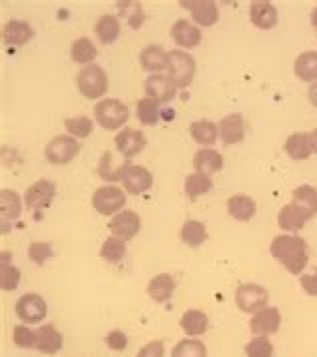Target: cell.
I'll return each instance as SVG.
<instances>
[{
	"instance_id": "d590c367",
	"label": "cell",
	"mask_w": 317,
	"mask_h": 357,
	"mask_svg": "<svg viewBox=\"0 0 317 357\" xmlns=\"http://www.w3.org/2000/svg\"><path fill=\"white\" fill-rule=\"evenodd\" d=\"M117 8H119L121 17L127 20L128 26H131L133 31H139V29L143 26L145 13L141 2H137V0H119V2H117Z\"/></svg>"
},
{
	"instance_id": "ab89813d",
	"label": "cell",
	"mask_w": 317,
	"mask_h": 357,
	"mask_svg": "<svg viewBox=\"0 0 317 357\" xmlns=\"http://www.w3.org/2000/svg\"><path fill=\"white\" fill-rule=\"evenodd\" d=\"M171 357H207L205 343L197 337H185L175 345Z\"/></svg>"
},
{
	"instance_id": "bcb514c9",
	"label": "cell",
	"mask_w": 317,
	"mask_h": 357,
	"mask_svg": "<svg viewBox=\"0 0 317 357\" xmlns=\"http://www.w3.org/2000/svg\"><path fill=\"white\" fill-rule=\"evenodd\" d=\"M105 343H107V347L112 349V351H125L128 345V340L121 329H112L111 333L105 337Z\"/></svg>"
},
{
	"instance_id": "f35d334b",
	"label": "cell",
	"mask_w": 317,
	"mask_h": 357,
	"mask_svg": "<svg viewBox=\"0 0 317 357\" xmlns=\"http://www.w3.org/2000/svg\"><path fill=\"white\" fill-rule=\"evenodd\" d=\"M161 116H163V111H161V105H158L157 100L145 97L143 100L137 102V119L143 123L145 127L157 125Z\"/></svg>"
},
{
	"instance_id": "9a60e30c",
	"label": "cell",
	"mask_w": 317,
	"mask_h": 357,
	"mask_svg": "<svg viewBox=\"0 0 317 357\" xmlns=\"http://www.w3.org/2000/svg\"><path fill=\"white\" fill-rule=\"evenodd\" d=\"M145 95L147 98L157 100L158 105H167L177 95V84L169 75H151L145 81Z\"/></svg>"
},
{
	"instance_id": "cb8c5ba5",
	"label": "cell",
	"mask_w": 317,
	"mask_h": 357,
	"mask_svg": "<svg viewBox=\"0 0 317 357\" xmlns=\"http://www.w3.org/2000/svg\"><path fill=\"white\" fill-rule=\"evenodd\" d=\"M175 287H177V283H175V277L171 273H158L149 281L147 293L155 303H167L173 297Z\"/></svg>"
},
{
	"instance_id": "7dc6e473",
	"label": "cell",
	"mask_w": 317,
	"mask_h": 357,
	"mask_svg": "<svg viewBox=\"0 0 317 357\" xmlns=\"http://www.w3.org/2000/svg\"><path fill=\"white\" fill-rule=\"evenodd\" d=\"M137 357H165V341H149L147 345L139 349Z\"/></svg>"
},
{
	"instance_id": "1f68e13d",
	"label": "cell",
	"mask_w": 317,
	"mask_h": 357,
	"mask_svg": "<svg viewBox=\"0 0 317 357\" xmlns=\"http://www.w3.org/2000/svg\"><path fill=\"white\" fill-rule=\"evenodd\" d=\"M305 223H307L305 215L295 205H291V203L283 205L281 211L277 213V225H279V229H283V231L291 233V235L300 233L305 227Z\"/></svg>"
},
{
	"instance_id": "277c9868",
	"label": "cell",
	"mask_w": 317,
	"mask_h": 357,
	"mask_svg": "<svg viewBox=\"0 0 317 357\" xmlns=\"http://www.w3.org/2000/svg\"><path fill=\"white\" fill-rule=\"evenodd\" d=\"M197 73V63L193 54L185 50L177 49L169 52V65H167V75L173 79L177 89H187Z\"/></svg>"
},
{
	"instance_id": "ba28073f",
	"label": "cell",
	"mask_w": 317,
	"mask_h": 357,
	"mask_svg": "<svg viewBox=\"0 0 317 357\" xmlns=\"http://www.w3.org/2000/svg\"><path fill=\"white\" fill-rule=\"evenodd\" d=\"M267 301H270V293L263 285H257V283H243L235 291V303L243 313L255 315L259 309L267 307Z\"/></svg>"
},
{
	"instance_id": "8d00e7d4",
	"label": "cell",
	"mask_w": 317,
	"mask_h": 357,
	"mask_svg": "<svg viewBox=\"0 0 317 357\" xmlns=\"http://www.w3.org/2000/svg\"><path fill=\"white\" fill-rule=\"evenodd\" d=\"M128 162H117L115 161V155L112 151H105L101 161H98V175L103 181H121L123 177V171Z\"/></svg>"
},
{
	"instance_id": "5bb4252c",
	"label": "cell",
	"mask_w": 317,
	"mask_h": 357,
	"mask_svg": "<svg viewBox=\"0 0 317 357\" xmlns=\"http://www.w3.org/2000/svg\"><path fill=\"white\" fill-rule=\"evenodd\" d=\"M115 146L117 151L121 153L123 159H135L139 153H143V149L147 146V139L139 129H133V127H125L121 132H117L115 137Z\"/></svg>"
},
{
	"instance_id": "603a6c76",
	"label": "cell",
	"mask_w": 317,
	"mask_h": 357,
	"mask_svg": "<svg viewBox=\"0 0 317 357\" xmlns=\"http://www.w3.org/2000/svg\"><path fill=\"white\" fill-rule=\"evenodd\" d=\"M0 211H2V233L8 231V221L13 223L22 213V199L15 189L0 191Z\"/></svg>"
},
{
	"instance_id": "8fae6325",
	"label": "cell",
	"mask_w": 317,
	"mask_h": 357,
	"mask_svg": "<svg viewBox=\"0 0 317 357\" xmlns=\"http://www.w3.org/2000/svg\"><path fill=\"white\" fill-rule=\"evenodd\" d=\"M183 8H189L191 18L195 20V24L201 29H211L217 24L219 20V6L215 0H181L179 2Z\"/></svg>"
},
{
	"instance_id": "3957f363",
	"label": "cell",
	"mask_w": 317,
	"mask_h": 357,
	"mask_svg": "<svg viewBox=\"0 0 317 357\" xmlns=\"http://www.w3.org/2000/svg\"><path fill=\"white\" fill-rule=\"evenodd\" d=\"M131 111L119 98H103L95 107V121L105 130H119L125 127Z\"/></svg>"
},
{
	"instance_id": "f907efd6",
	"label": "cell",
	"mask_w": 317,
	"mask_h": 357,
	"mask_svg": "<svg viewBox=\"0 0 317 357\" xmlns=\"http://www.w3.org/2000/svg\"><path fill=\"white\" fill-rule=\"evenodd\" d=\"M309 139H311V149H314V153L317 155V129L309 132Z\"/></svg>"
},
{
	"instance_id": "d4e9b609",
	"label": "cell",
	"mask_w": 317,
	"mask_h": 357,
	"mask_svg": "<svg viewBox=\"0 0 317 357\" xmlns=\"http://www.w3.org/2000/svg\"><path fill=\"white\" fill-rule=\"evenodd\" d=\"M283 149H286L287 157L293 161H305L314 155L309 132H291L286 139Z\"/></svg>"
},
{
	"instance_id": "4fadbf2b",
	"label": "cell",
	"mask_w": 317,
	"mask_h": 357,
	"mask_svg": "<svg viewBox=\"0 0 317 357\" xmlns=\"http://www.w3.org/2000/svg\"><path fill=\"white\" fill-rule=\"evenodd\" d=\"M279 327H281V311L277 307H270V305L259 309L249 324V329L255 337H270L279 331Z\"/></svg>"
},
{
	"instance_id": "816d5d0a",
	"label": "cell",
	"mask_w": 317,
	"mask_h": 357,
	"mask_svg": "<svg viewBox=\"0 0 317 357\" xmlns=\"http://www.w3.org/2000/svg\"><path fill=\"white\" fill-rule=\"evenodd\" d=\"M311 26L317 31V6L311 10Z\"/></svg>"
},
{
	"instance_id": "2e32d148",
	"label": "cell",
	"mask_w": 317,
	"mask_h": 357,
	"mask_svg": "<svg viewBox=\"0 0 317 357\" xmlns=\"http://www.w3.org/2000/svg\"><path fill=\"white\" fill-rule=\"evenodd\" d=\"M34 349L47 356H57L63 349V333L52 324L34 329Z\"/></svg>"
},
{
	"instance_id": "484cf974",
	"label": "cell",
	"mask_w": 317,
	"mask_h": 357,
	"mask_svg": "<svg viewBox=\"0 0 317 357\" xmlns=\"http://www.w3.org/2000/svg\"><path fill=\"white\" fill-rule=\"evenodd\" d=\"M179 325H181V329H183V333L187 337H199L209 329V317H207L205 311H201V309H187L181 315Z\"/></svg>"
},
{
	"instance_id": "44dd1931",
	"label": "cell",
	"mask_w": 317,
	"mask_h": 357,
	"mask_svg": "<svg viewBox=\"0 0 317 357\" xmlns=\"http://www.w3.org/2000/svg\"><path fill=\"white\" fill-rule=\"evenodd\" d=\"M139 63L143 66V70L151 75H161L163 70H167L169 65V52L158 47V45H147L141 54H139Z\"/></svg>"
},
{
	"instance_id": "7bdbcfd3",
	"label": "cell",
	"mask_w": 317,
	"mask_h": 357,
	"mask_svg": "<svg viewBox=\"0 0 317 357\" xmlns=\"http://www.w3.org/2000/svg\"><path fill=\"white\" fill-rule=\"evenodd\" d=\"M247 357H273V345L270 337H253L245 345Z\"/></svg>"
},
{
	"instance_id": "5b68a950",
	"label": "cell",
	"mask_w": 317,
	"mask_h": 357,
	"mask_svg": "<svg viewBox=\"0 0 317 357\" xmlns=\"http://www.w3.org/2000/svg\"><path fill=\"white\" fill-rule=\"evenodd\" d=\"M125 205H127V195L117 185H103L93 193V207L98 215L115 217L117 213L123 211Z\"/></svg>"
},
{
	"instance_id": "f6af8a7d",
	"label": "cell",
	"mask_w": 317,
	"mask_h": 357,
	"mask_svg": "<svg viewBox=\"0 0 317 357\" xmlns=\"http://www.w3.org/2000/svg\"><path fill=\"white\" fill-rule=\"evenodd\" d=\"M13 341L20 349H34V331L27 325H16L13 329Z\"/></svg>"
},
{
	"instance_id": "c3c4849f",
	"label": "cell",
	"mask_w": 317,
	"mask_h": 357,
	"mask_svg": "<svg viewBox=\"0 0 317 357\" xmlns=\"http://www.w3.org/2000/svg\"><path fill=\"white\" fill-rule=\"evenodd\" d=\"M300 285H302V289L307 293V295L317 297V267L311 273H303V275H300Z\"/></svg>"
},
{
	"instance_id": "836d02e7",
	"label": "cell",
	"mask_w": 317,
	"mask_h": 357,
	"mask_svg": "<svg viewBox=\"0 0 317 357\" xmlns=\"http://www.w3.org/2000/svg\"><path fill=\"white\" fill-rule=\"evenodd\" d=\"M181 241L187 247H191V249L201 247L207 241V227L201 221H197V219L185 221L183 227H181Z\"/></svg>"
},
{
	"instance_id": "7a4b0ae2",
	"label": "cell",
	"mask_w": 317,
	"mask_h": 357,
	"mask_svg": "<svg viewBox=\"0 0 317 357\" xmlns=\"http://www.w3.org/2000/svg\"><path fill=\"white\" fill-rule=\"evenodd\" d=\"M77 89L80 95L89 100H98L105 97L109 91V77H107L105 68L95 63L84 66L77 75Z\"/></svg>"
},
{
	"instance_id": "ffe728a7",
	"label": "cell",
	"mask_w": 317,
	"mask_h": 357,
	"mask_svg": "<svg viewBox=\"0 0 317 357\" xmlns=\"http://www.w3.org/2000/svg\"><path fill=\"white\" fill-rule=\"evenodd\" d=\"M249 18H251V24L259 31H271L275 24H277V8L267 2V0H257L251 2L249 6Z\"/></svg>"
},
{
	"instance_id": "4316f807",
	"label": "cell",
	"mask_w": 317,
	"mask_h": 357,
	"mask_svg": "<svg viewBox=\"0 0 317 357\" xmlns=\"http://www.w3.org/2000/svg\"><path fill=\"white\" fill-rule=\"evenodd\" d=\"M291 205H295L307 221L314 219L317 215V191L311 185H300L291 195Z\"/></svg>"
},
{
	"instance_id": "60d3db41",
	"label": "cell",
	"mask_w": 317,
	"mask_h": 357,
	"mask_svg": "<svg viewBox=\"0 0 317 357\" xmlns=\"http://www.w3.org/2000/svg\"><path fill=\"white\" fill-rule=\"evenodd\" d=\"M125 255H127V245L117 237H109L101 245V259L111 263V265H117Z\"/></svg>"
},
{
	"instance_id": "83f0119b",
	"label": "cell",
	"mask_w": 317,
	"mask_h": 357,
	"mask_svg": "<svg viewBox=\"0 0 317 357\" xmlns=\"http://www.w3.org/2000/svg\"><path fill=\"white\" fill-rule=\"evenodd\" d=\"M191 139L201 146H213L219 139V125H215L213 121L207 119H199L193 121L189 127Z\"/></svg>"
},
{
	"instance_id": "f1b7e54d",
	"label": "cell",
	"mask_w": 317,
	"mask_h": 357,
	"mask_svg": "<svg viewBox=\"0 0 317 357\" xmlns=\"http://www.w3.org/2000/svg\"><path fill=\"white\" fill-rule=\"evenodd\" d=\"M257 205L249 195H233L227 199V213L235 219V221H251L253 219Z\"/></svg>"
},
{
	"instance_id": "b9f144b4",
	"label": "cell",
	"mask_w": 317,
	"mask_h": 357,
	"mask_svg": "<svg viewBox=\"0 0 317 357\" xmlns=\"http://www.w3.org/2000/svg\"><path fill=\"white\" fill-rule=\"evenodd\" d=\"M93 119L89 116H71L64 121V129L75 139H87L93 135Z\"/></svg>"
},
{
	"instance_id": "d6a6232c",
	"label": "cell",
	"mask_w": 317,
	"mask_h": 357,
	"mask_svg": "<svg viewBox=\"0 0 317 357\" xmlns=\"http://www.w3.org/2000/svg\"><path fill=\"white\" fill-rule=\"evenodd\" d=\"M95 34L103 45H112L121 36V20L115 15H103L96 20Z\"/></svg>"
},
{
	"instance_id": "e0dca14e",
	"label": "cell",
	"mask_w": 317,
	"mask_h": 357,
	"mask_svg": "<svg viewBox=\"0 0 317 357\" xmlns=\"http://www.w3.org/2000/svg\"><path fill=\"white\" fill-rule=\"evenodd\" d=\"M171 38H173L175 45L179 49L191 50L201 45L203 34H201V29L197 24H191L189 20L179 18V20H175V24L171 26Z\"/></svg>"
},
{
	"instance_id": "681fc988",
	"label": "cell",
	"mask_w": 317,
	"mask_h": 357,
	"mask_svg": "<svg viewBox=\"0 0 317 357\" xmlns=\"http://www.w3.org/2000/svg\"><path fill=\"white\" fill-rule=\"evenodd\" d=\"M307 98H309V102L314 105L317 109V82L314 84H309V91H307Z\"/></svg>"
},
{
	"instance_id": "ee69618b",
	"label": "cell",
	"mask_w": 317,
	"mask_h": 357,
	"mask_svg": "<svg viewBox=\"0 0 317 357\" xmlns=\"http://www.w3.org/2000/svg\"><path fill=\"white\" fill-rule=\"evenodd\" d=\"M52 255H54V249H52V245L48 243V241H32L31 247H29V257L36 265H43Z\"/></svg>"
},
{
	"instance_id": "d6986e66",
	"label": "cell",
	"mask_w": 317,
	"mask_h": 357,
	"mask_svg": "<svg viewBox=\"0 0 317 357\" xmlns=\"http://www.w3.org/2000/svg\"><path fill=\"white\" fill-rule=\"evenodd\" d=\"M219 137L225 145H239L245 139V119L243 114L231 113L219 121Z\"/></svg>"
},
{
	"instance_id": "4dcf8cb0",
	"label": "cell",
	"mask_w": 317,
	"mask_h": 357,
	"mask_svg": "<svg viewBox=\"0 0 317 357\" xmlns=\"http://www.w3.org/2000/svg\"><path fill=\"white\" fill-rule=\"evenodd\" d=\"M20 285V269L13 263V255L10 253H2L0 257V287L4 293L16 291Z\"/></svg>"
},
{
	"instance_id": "8992f818",
	"label": "cell",
	"mask_w": 317,
	"mask_h": 357,
	"mask_svg": "<svg viewBox=\"0 0 317 357\" xmlns=\"http://www.w3.org/2000/svg\"><path fill=\"white\" fill-rule=\"evenodd\" d=\"M80 153L79 139L71 135H59L45 146V157L50 165H68Z\"/></svg>"
},
{
	"instance_id": "f546056e",
	"label": "cell",
	"mask_w": 317,
	"mask_h": 357,
	"mask_svg": "<svg viewBox=\"0 0 317 357\" xmlns=\"http://www.w3.org/2000/svg\"><path fill=\"white\" fill-rule=\"evenodd\" d=\"M295 77L303 82H317V50H305L293 63Z\"/></svg>"
},
{
	"instance_id": "7c38bea8",
	"label": "cell",
	"mask_w": 317,
	"mask_h": 357,
	"mask_svg": "<svg viewBox=\"0 0 317 357\" xmlns=\"http://www.w3.org/2000/svg\"><path fill=\"white\" fill-rule=\"evenodd\" d=\"M121 183H123V187H125L128 195H143L153 187V173L149 169H145V167L128 162L125 171H123Z\"/></svg>"
},
{
	"instance_id": "e575fe53",
	"label": "cell",
	"mask_w": 317,
	"mask_h": 357,
	"mask_svg": "<svg viewBox=\"0 0 317 357\" xmlns=\"http://www.w3.org/2000/svg\"><path fill=\"white\" fill-rule=\"evenodd\" d=\"M96 47L95 43L87 36L77 38L73 45H71V59L77 63V65H93V61L96 59Z\"/></svg>"
},
{
	"instance_id": "52a82bcc",
	"label": "cell",
	"mask_w": 317,
	"mask_h": 357,
	"mask_svg": "<svg viewBox=\"0 0 317 357\" xmlns=\"http://www.w3.org/2000/svg\"><path fill=\"white\" fill-rule=\"evenodd\" d=\"M16 317L22 321L24 325H34V324H43L45 317H47L48 307L47 301L36 295V293H27L22 297H18L15 305Z\"/></svg>"
},
{
	"instance_id": "6da1fadb",
	"label": "cell",
	"mask_w": 317,
	"mask_h": 357,
	"mask_svg": "<svg viewBox=\"0 0 317 357\" xmlns=\"http://www.w3.org/2000/svg\"><path fill=\"white\" fill-rule=\"evenodd\" d=\"M271 255L279 261L291 275L300 277L303 275L307 263H309V249H307V241L300 237V235H291V233H283L277 235L270 245Z\"/></svg>"
},
{
	"instance_id": "9c48e42d",
	"label": "cell",
	"mask_w": 317,
	"mask_h": 357,
	"mask_svg": "<svg viewBox=\"0 0 317 357\" xmlns=\"http://www.w3.org/2000/svg\"><path fill=\"white\" fill-rule=\"evenodd\" d=\"M57 197V185L50 178H40L36 183H32L31 187L24 193V205L31 211H43L52 203V199Z\"/></svg>"
},
{
	"instance_id": "74e56055",
	"label": "cell",
	"mask_w": 317,
	"mask_h": 357,
	"mask_svg": "<svg viewBox=\"0 0 317 357\" xmlns=\"http://www.w3.org/2000/svg\"><path fill=\"white\" fill-rule=\"evenodd\" d=\"M213 189V181L207 175L201 173H191L185 178V195L189 197L191 201H197L201 195H205Z\"/></svg>"
},
{
	"instance_id": "30bf717a",
	"label": "cell",
	"mask_w": 317,
	"mask_h": 357,
	"mask_svg": "<svg viewBox=\"0 0 317 357\" xmlns=\"http://www.w3.org/2000/svg\"><path fill=\"white\" fill-rule=\"evenodd\" d=\"M141 227H143V221H141L139 213L131 211V209H123L121 213H117L109 223L112 237H117L125 243L135 239Z\"/></svg>"
},
{
	"instance_id": "ac0fdd59",
	"label": "cell",
	"mask_w": 317,
	"mask_h": 357,
	"mask_svg": "<svg viewBox=\"0 0 317 357\" xmlns=\"http://www.w3.org/2000/svg\"><path fill=\"white\" fill-rule=\"evenodd\" d=\"M34 36V29L27 20H8L2 29V40L6 47H24Z\"/></svg>"
},
{
	"instance_id": "7402d4cb",
	"label": "cell",
	"mask_w": 317,
	"mask_h": 357,
	"mask_svg": "<svg viewBox=\"0 0 317 357\" xmlns=\"http://www.w3.org/2000/svg\"><path fill=\"white\" fill-rule=\"evenodd\" d=\"M223 155L215 149H199L193 157V167H195V173H201V175H215L223 169Z\"/></svg>"
}]
</instances>
